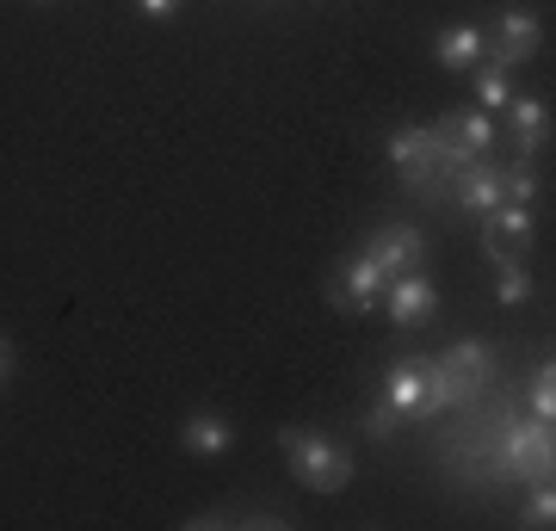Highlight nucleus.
<instances>
[{"instance_id":"f257e3e1","label":"nucleus","mask_w":556,"mask_h":531,"mask_svg":"<svg viewBox=\"0 0 556 531\" xmlns=\"http://www.w3.org/2000/svg\"><path fill=\"white\" fill-rule=\"evenodd\" d=\"M278 452H285V470L298 476V482H309L316 494H340L353 482V452L340 439L316 433V427H285Z\"/></svg>"},{"instance_id":"f03ea898","label":"nucleus","mask_w":556,"mask_h":531,"mask_svg":"<svg viewBox=\"0 0 556 531\" xmlns=\"http://www.w3.org/2000/svg\"><path fill=\"white\" fill-rule=\"evenodd\" d=\"M383 402L402 414V420H433V414L457 408L452 383L439 371V358H396L383 371Z\"/></svg>"},{"instance_id":"7ed1b4c3","label":"nucleus","mask_w":556,"mask_h":531,"mask_svg":"<svg viewBox=\"0 0 556 531\" xmlns=\"http://www.w3.org/2000/svg\"><path fill=\"white\" fill-rule=\"evenodd\" d=\"M390 167H396L415 192L452 186V167H445V155H439L433 124H408V130H396V137H390Z\"/></svg>"},{"instance_id":"20e7f679","label":"nucleus","mask_w":556,"mask_h":531,"mask_svg":"<svg viewBox=\"0 0 556 531\" xmlns=\"http://www.w3.org/2000/svg\"><path fill=\"white\" fill-rule=\"evenodd\" d=\"M501 464L526 482H551V464H556V439H551V420H514L501 433Z\"/></svg>"},{"instance_id":"39448f33","label":"nucleus","mask_w":556,"mask_h":531,"mask_svg":"<svg viewBox=\"0 0 556 531\" xmlns=\"http://www.w3.org/2000/svg\"><path fill=\"white\" fill-rule=\"evenodd\" d=\"M439 137V155H445V167H470V161H482V149H495V118L489 112H452L445 124H433Z\"/></svg>"},{"instance_id":"423d86ee","label":"nucleus","mask_w":556,"mask_h":531,"mask_svg":"<svg viewBox=\"0 0 556 531\" xmlns=\"http://www.w3.org/2000/svg\"><path fill=\"white\" fill-rule=\"evenodd\" d=\"M365 260H371L383 278L415 273L420 260H427V236H420L415 223H383V229H371V236H365Z\"/></svg>"},{"instance_id":"0eeeda50","label":"nucleus","mask_w":556,"mask_h":531,"mask_svg":"<svg viewBox=\"0 0 556 531\" xmlns=\"http://www.w3.org/2000/svg\"><path fill=\"white\" fill-rule=\"evenodd\" d=\"M526 248H532V204H495L482 217V254H489V266L526 260Z\"/></svg>"},{"instance_id":"6e6552de","label":"nucleus","mask_w":556,"mask_h":531,"mask_svg":"<svg viewBox=\"0 0 556 531\" xmlns=\"http://www.w3.org/2000/svg\"><path fill=\"white\" fill-rule=\"evenodd\" d=\"M383 285H390V278H383L365 254H353V260H340L334 278H328V303H334V309L365 315V309H378V303H383Z\"/></svg>"},{"instance_id":"1a4fd4ad","label":"nucleus","mask_w":556,"mask_h":531,"mask_svg":"<svg viewBox=\"0 0 556 531\" xmlns=\"http://www.w3.org/2000/svg\"><path fill=\"white\" fill-rule=\"evenodd\" d=\"M383 315H390V321H396V328H420V321H427V315L439 309V291H433V278L420 273H396L390 278V285H383V303H378Z\"/></svg>"},{"instance_id":"9d476101","label":"nucleus","mask_w":556,"mask_h":531,"mask_svg":"<svg viewBox=\"0 0 556 531\" xmlns=\"http://www.w3.org/2000/svg\"><path fill=\"white\" fill-rule=\"evenodd\" d=\"M439 371H445V383H452L457 402H470V395H482L489 383H495V358H489L482 340H457V346H445Z\"/></svg>"},{"instance_id":"9b49d317","label":"nucleus","mask_w":556,"mask_h":531,"mask_svg":"<svg viewBox=\"0 0 556 531\" xmlns=\"http://www.w3.org/2000/svg\"><path fill=\"white\" fill-rule=\"evenodd\" d=\"M538 43H544V25H538V13H526V7H507L501 13V31H495V68H519V62L532 56Z\"/></svg>"},{"instance_id":"f8f14e48","label":"nucleus","mask_w":556,"mask_h":531,"mask_svg":"<svg viewBox=\"0 0 556 531\" xmlns=\"http://www.w3.org/2000/svg\"><path fill=\"white\" fill-rule=\"evenodd\" d=\"M452 198L464 204V211H477V217H489L495 204H507L501 167H489V161H470V167H457V174H452Z\"/></svg>"},{"instance_id":"ddd939ff","label":"nucleus","mask_w":556,"mask_h":531,"mask_svg":"<svg viewBox=\"0 0 556 531\" xmlns=\"http://www.w3.org/2000/svg\"><path fill=\"white\" fill-rule=\"evenodd\" d=\"M501 112H507V124H514L519 161H532L538 149H544V137H551V105H544V99H519V93H514Z\"/></svg>"},{"instance_id":"4468645a","label":"nucleus","mask_w":556,"mask_h":531,"mask_svg":"<svg viewBox=\"0 0 556 531\" xmlns=\"http://www.w3.org/2000/svg\"><path fill=\"white\" fill-rule=\"evenodd\" d=\"M179 445L192 457H223L236 445V427L223 420V414H186V427H179Z\"/></svg>"},{"instance_id":"2eb2a0df","label":"nucleus","mask_w":556,"mask_h":531,"mask_svg":"<svg viewBox=\"0 0 556 531\" xmlns=\"http://www.w3.org/2000/svg\"><path fill=\"white\" fill-rule=\"evenodd\" d=\"M433 56H439V68H477L489 56V31L482 25H452V31H439Z\"/></svg>"},{"instance_id":"dca6fc26","label":"nucleus","mask_w":556,"mask_h":531,"mask_svg":"<svg viewBox=\"0 0 556 531\" xmlns=\"http://www.w3.org/2000/svg\"><path fill=\"white\" fill-rule=\"evenodd\" d=\"M526 408H532V420H551L556 414V371H551V358L532 371V383H526Z\"/></svg>"},{"instance_id":"f3484780","label":"nucleus","mask_w":556,"mask_h":531,"mask_svg":"<svg viewBox=\"0 0 556 531\" xmlns=\"http://www.w3.org/2000/svg\"><path fill=\"white\" fill-rule=\"evenodd\" d=\"M477 99H482V112H501V105L514 99V87H507V68L482 62V68H477Z\"/></svg>"},{"instance_id":"a211bd4d","label":"nucleus","mask_w":556,"mask_h":531,"mask_svg":"<svg viewBox=\"0 0 556 531\" xmlns=\"http://www.w3.org/2000/svg\"><path fill=\"white\" fill-rule=\"evenodd\" d=\"M495 273H501V285H495L501 303H526V296H532V273H526V260H501Z\"/></svg>"},{"instance_id":"6ab92c4d","label":"nucleus","mask_w":556,"mask_h":531,"mask_svg":"<svg viewBox=\"0 0 556 531\" xmlns=\"http://www.w3.org/2000/svg\"><path fill=\"white\" fill-rule=\"evenodd\" d=\"M501 186H507V204H532V192H538V179H532V167H526V161L501 167Z\"/></svg>"},{"instance_id":"aec40b11","label":"nucleus","mask_w":556,"mask_h":531,"mask_svg":"<svg viewBox=\"0 0 556 531\" xmlns=\"http://www.w3.org/2000/svg\"><path fill=\"white\" fill-rule=\"evenodd\" d=\"M526 526H544V531L556 526V494H551V482H532V501H526Z\"/></svg>"},{"instance_id":"412c9836","label":"nucleus","mask_w":556,"mask_h":531,"mask_svg":"<svg viewBox=\"0 0 556 531\" xmlns=\"http://www.w3.org/2000/svg\"><path fill=\"white\" fill-rule=\"evenodd\" d=\"M396 420H402V414L390 408V402H378V408L365 414V433H371V439H390V433H396Z\"/></svg>"},{"instance_id":"4be33fe9","label":"nucleus","mask_w":556,"mask_h":531,"mask_svg":"<svg viewBox=\"0 0 556 531\" xmlns=\"http://www.w3.org/2000/svg\"><path fill=\"white\" fill-rule=\"evenodd\" d=\"M137 7H142V13H149V20H167V13H174L179 0H137Z\"/></svg>"},{"instance_id":"5701e85b","label":"nucleus","mask_w":556,"mask_h":531,"mask_svg":"<svg viewBox=\"0 0 556 531\" xmlns=\"http://www.w3.org/2000/svg\"><path fill=\"white\" fill-rule=\"evenodd\" d=\"M7 377H13V346L0 340V383H7Z\"/></svg>"}]
</instances>
